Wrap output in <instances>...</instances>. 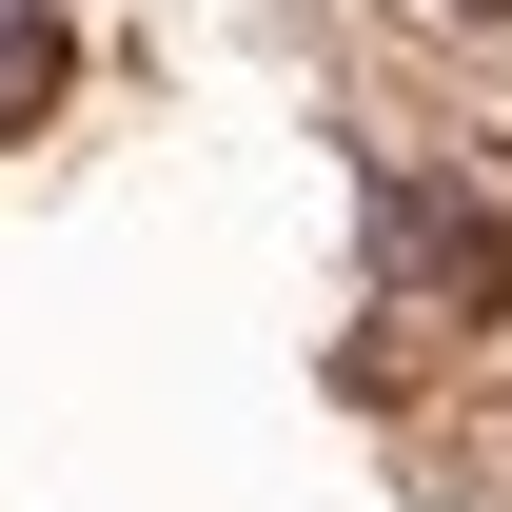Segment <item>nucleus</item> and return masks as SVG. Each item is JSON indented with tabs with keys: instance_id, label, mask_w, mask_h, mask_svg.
I'll return each mask as SVG.
<instances>
[{
	"instance_id": "nucleus-2",
	"label": "nucleus",
	"mask_w": 512,
	"mask_h": 512,
	"mask_svg": "<svg viewBox=\"0 0 512 512\" xmlns=\"http://www.w3.org/2000/svg\"><path fill=\"white\" fill-rule=\"evenodd\" d=\"M60 79H79L60 0H0V138H40V119H60Z\"/></svg>"
},
{
	"instance_id": "nucleus-1",
	"label": "nucleus",
	"mask_w": 512,
	"mask_h": 512,
	"mask_svg": "<svg viewBox=\"0 0 512 512\" xmlns=\"http://www.w3.org/2000/svg\"><path fill=\"white\" fill-rule=\"evenodd\" d=\"M375 276H394V316H512V217L473 178H434V158H394L375 178Z\"/></svg>"
},
{
	"instance_id": "nucleus-3",
	"label": "nucleus",
	"mask_w": 512,
	"mask_h": 512,
	"mask_svg": "<svg viewBox=\"0 0 512 512\" xmlns=\"http://www.w3.org/2000/svg\"><path fill=\"white\" fill-rule=\"evenodd\" d=\"M453 20H512V0H453Z\"/></svg>"
}]
</instances>
